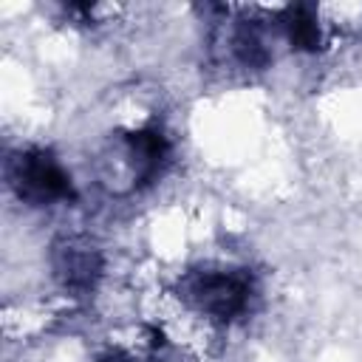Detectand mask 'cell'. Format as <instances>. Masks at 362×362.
<instances>
[{
    "label": "cell",
    "mask_w": 362,
    "mask_h": 362,
    "mask_svg": "<svg viewBox=\"0 0 362 362\" xmlns=\"http://www.w3.org/2000/svg\"><path fill=\"white\" fill-rule=\"evenodd\" d=\"M189 294L204 314L215 320H232L246 308L252 286L240 272H201L192 277Z\"/></svg>",
    "instance_id": "cell-2"
},
{
    "label": "cell",
    "mask_w": 362,
    "mask_h": 362,
    "mask_svg": "<svg viewBox=\"0 0 362 362\" xmlns=\"http://www.w3.org/2000/svg\"><path fill=\"white\" fill-rule=\"evenodd\" d=\"M8 184L31 206H48L74 195L71 175L48 150H25L8 158Z\"/></svg>",
    "instance_id": "cell-1"
},
{
    "label": "cell",
    "mask_w": 362,
    "mask_h": 362,
    "mask_svg": "<svg viewBox=\"0 0 362 362\" xmlns=\"http://www.w3.org/2000/svg\"><path fill=\"white\" fill-rule=\"evenodd\" d=\"M54 266L59 280L68 288H90L96 274H99V255L93 246L79 243V240H65L62 246H57L54 252Z\"/></svg>",
    "instance_id": "cell-3"
},
{
    "label": "cell",
    "mask_w": 362,
    "mask_h": 362,
    "mask_svg": "<svg viewBox=\"0 0 362 362\" xmlns=\"http://www.w3.org/2000/svg\"><path fill=\"white\" fill-rule=\"evenodd\" d=\"M286 28H288L291 45H297V48H317V42H320V28H317V20H314L305 8L291 11Z\"/></svg>",
    "instance_id": "cell-4"
}]
</instances>
